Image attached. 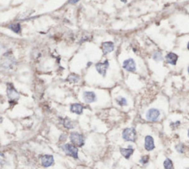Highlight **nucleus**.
Returning <instances> with one entry per match:
<instances>
[{
	"label": "nucleus",
	"instance_id": "22",
	"mask_svg": "<svg viewBox=\"0 0 189 169\" xmlns=\"http://www.w3.org/2000/svg\"><path fill=\"white\" fill-rule=\"evenodd\" d=\"M149 156H148V155H145V156L141 157L139 162H140V163H141V164L145 165V164H147V163L149 162Z\"/></svg>",
	"mask_w": 189,
	"mask_h": 169
},
{
	"label": "nucleus",
	"instance_id": "23",
	"mask_svg": "<svg viewBox=\"0 0 189 169\" xmlns=\"http://www.w3.org/2000/svg\"><path fill=\"white\" fill-rule=\"evenodd\" d=\"M175 149L177 151V152L182 154L184 152V145L183 144H178L175 146Z\"/></svg>",
	"mask_w": 189,
	"mask_h": 169
},
{
	"label": "nucleus",
	"instance_id": "29",
	"mask_svg": "<svg viewBox=\"0 0 189 169\" xmlns=\"http://www.w3.org/2000/svg\"><path fill=\"white\" fill-rule=\"evenodd\" d=\"M188 138H189V128H188Z\"/></svg>",
	"mask_w": 189,
	"mask_h": 169
},
{
	"label": "nucleus",
	"instance_id": "25",
	"mask_svg": "<svg viewBox=\"0 0 189 169\" xmlns=\"http://www.w3.org/2000/svg\"><path fill=\"white\" fill-rule=\"evenodd\" d=\"M80 0H69L68 3L71 4V5H74V4H76L77 2H78Z\"/></svg>",
	"mask_w": 189,
	"mask_h": 169
},
{
	"label": "nucleus",
	"instance_id": "24",
	"mask_svg": "<svg viewBox=\"0 0 189 169\" xmlns=\"http://www.w3.org/2000/svg\"><path fill=\"white\" fill-rule=\"evenodd\" d=\"M180 125V121H177V122H175V123H171V124H170V125H171V128H177L179 126V125Z\"/></svg>",
	"mask_w": 189,
	"mask_h": 169
},
{
	"label": "nucleus",
	"instance_id": "2",
	"mask_svg": "<svg viewBox=\"0 0 189 169\" xmlns=\"http://www.w3.org/2000/svg\"><path fill=\"white\" fill-rule=\"evenodd\" d=\"M122 137L127 142H135L137 139V131L134 128H127L123 131Z\"/></svg>",
	"mask_w": 189,
	"mask_h": 169
},
{
	"label": "nucleus",
	"instance_id": "5",
	"mask_svg": "<svg viewBox=\"0 0 189 169\" xmlns=\"http://www.w3.org/2000/svg\"><path fill=\"white\" fill-rule=\"evenodd\" d=\"M7 96L8 97L10 102L17 101L19 99V94L12 84H7Z\"/></svg>",
	"mask_w": 189,
	"mask_h": 169
},
{
	"label": "nucleus",
	"instance_id": "15",
	"mask_svg": "<svg viewBox=\"0 0 189 169\" xmlns=\"http://www.w3.org/2000/svg\"><path fill=\"white\" fill-rule=\"evenodd\" d=\"M8 28L16 33H20L21 31V25L19 23H13V24L9 25Z\"/></svg>",
	"mask_w": 189,
	"mask_h": 169
},
{
	"label": "nucleus",
	"instance_id": "20",
	"mask_svg": "<svg viewBox=\"0 0 189 169\" xmlns=\"http://www.w3.org/2000/svg\"><path fill=\"white\" fill-rule=\"evenodd\" d=\"M152 58L155 62H161V61L163 60V54L160 51H155L154 53Z\"/></svg>",
	"mask_w": 189,
	"mask_h": 169
},
{
	"label": "nucleus",
	"instance_id": "8",
	"mask_svg": "<svg viewBox=\"0 0 189 169\" xmlns=\"http://www.w3.org/2000/svg\"><path fill=\"white\" fill-rule=\"evenodd\" d=\"M41 162L43 167L48 168L54 164V157L53 155L45 154L41 157Z\"/></svg>",
	"mask_w": 189,
	"mask_h": 169
},
{
	"label": "nucleus",
	"instance_id": "17",
	"mask_svg": "<svg viewBox=\"0 0 189 169\" xmlns=\"http://www.w3.org/2000/svg\"><path fill=\"white\" fill-rule=\"evenodd\" d=\"M13 64H14V60L11 59V57H10L9 56H7V57L6 58V60L3 62L2 66L5 68H11V67L13 65Z\"/></svg>",
	"mask_w": 189,
	"mask_h": 169
},
{
	"label": "nucleus",
	"instance_id": "18",
	"mask_svg": "<svg viewBox=\"0 0 189 169\" xmlns=\"http://www.w3.org/2000/svg\"><path fill=\"white\" fill-rule=\"evenodd\" d=\"M80 77L79 76H78L76 74H71L70 75L68 76L67 79V80L70 82H72V83H76V82H78L79 81Z\"/></svg>",
	"mask_w": 189,
	"mask_h": 169
},
{
	"label": "nucleus",
	"instance_id": "16",
	"mask_svg": "<svg viewBox=\"0 0 189 169\" xmlns=\"http://www.w3.org/2000/svg\"><path fill=\"white\" fill-rule=\"evenodd\" d=\"M63 125L64 128L67 129H72L74 128V124L72 121H71L69 118H65V119H62Z\"/></svg>",
	"mask_w": 189,
	"mask_h": 169
},
{
	"label": "nucleus",
	"instance_id": "7",
	"mask_svg": "<svg viewBox=\"0 0 189 169\" xmlns=\"http://www.w3.org/2000/svg\"><path fill=\"white\" fill-rule=\"evenodd\" d=\"M123 68L128 72H135L137 69L135 61L132 58L124 60L123 62Z\"/></svg>",
	"mask_w": 189,
	"mask_h": 169
},
{
	"label": "nucleus",
	"instance_id": "6",
	"mask_svg": "<svg viewBox=\"0 0 189 169\" xmlns=\"http://www.w3.org/2000/svg\"><path fill=\"white\" fill-rule=\"evenodd\" d=\"M109 67V62L108 60H105L103 62H98L95 64L96 70L102 76H106V72Z\"/></svg>",
	"mask_w": 189,
	"mask_h": 169
},
{
	"label": "nucleus",
	"instance_id": "21",
	"mask_svg": "<svg viewBox=\"0 0 189 169\" xmlns=\"http://www.w3.org/2000/svg\"><path fill=\"white\" fill-rule=\"evenodd\" d=\"M163 166L165 169H174V166H173V162L171 159L166 158L163 162Z\"/></svg>",
	"mask_w": 189,
	"mask_h": 169
},
{
	"label": "nucleus",
	"instance_id": "30",
	"mask_svg": "<svg viewBox=\"0 0 189 169\" xmlns=\"http://www.w3.org/2000/svg\"><path fill=\"white\" fill-rule=\"evenodd\" d=\"M188 73L189 74V66H188Z\"/></svg>",
	"mask_w": 189,
	"mask_h": 169
},
{
	"label": "nucleus",
	"instance_id": "4",
	"mask_svg": "<svg viewBox=\"0 0 189 169\" xmlns=\"http://www.w3.org/2000/svg\"><path fill=\"white\" fill-rule=\"evenodd\" d=\"M159 116H160V111L157 109H150L148 110V111L145 113V119L148 121L151 122H157L159 119Z\"/></svg>",
	"mask_w": 189,
	"mask_h": 169
},
{
	"label": "nucleus",
	"instance_id": "10",
	"mask_svg": "<svg viewBox=\"0 0 189 169\" xmlns=\"http://www.w3.org/2000/svg\"><path fill=\"white\" fill-rule=\"evenodd\" d=\"M144 148L147 151H151L155 148L154 140L153 137L150 135H147L145 137Z\"/></svg>",
	"mask_w": 189,
	"mask_h": 169
},
{
	"label": "nucleus",
	"instance_id": "9",
	"mask_svg": "<svg viewBox=\"0 0 189 169\" xmlns=\"http://www.w3.org/2000/svg\"><path fill=\"white\" fill-rule=\"evenodd\" d=\"M83 99L86 103H92L97 100L96 94L93 91H84L83 93Z\"/></svg>",
	"mask_w": 189,
	"mask_h": 169
},
{
	"label": "nucleus",
	"instance_id": "27",
	"mask_svg": "<svg viewBox=\"0 0 189 169\" xmlns=\"http://www.w3.org/2000/svg\"><path fill=\"white\" fill-rule=\"evenodd\" d=\"M187 48H188V50H189V42H188V44H187Z\"/></svg>",
	"mask_w": 189,
	"mask_h": 169
},
{
	"label": "nucleus",
	"instance_id": "19",
	"mask_svg": "<svg viewBox=\"0 0 189 169\" xmlns=\"http://www.w3.org/2000/svg\"><path fill=\"white\" fill-rule=\"evenodd\" d=\"M115 101L118 105L122 106V107H123V106H127L128 105V102H127V99L123 97H117L115 99Z\"/></svg>",
	"mask_w": 189,
	"mask_h": 169
},
{
	"label": "nucleus",
	"instance_id": "12",
	"mask_svg": "<svg viewBox=\"0 0 189 169\" xmlns=\"http://www.w3.org/2000/svg\"><path fill=\"white\" fill-rule=\"evenodd\" d=\"M178 58V55L173 52L168 53V54H167L166 56H165V60H166L167 63L172 65H176Z\"/></svg>",
	"mask_w": 189,
	"mask_h": 169
},
{
	"label": "nucleus",
	"instance_id": "14",
	"mask_svg": "<svg viewBox=\"0 0 189 169\" xmlns=\"http://www.w3.org/2000/svg\"><path fill=\"white\" fill-rule=\"evenodd\" d=\"M120 152L122 154L124 158H126L127 160H129L130 157L134 153V149L132 146H129V148H120Z\"/></svg>",
	"mask_w": 189,
	"mask_h": 169
},
{
	"label": "nucleus",
	"instance_id": "13",
	"mask_svg": "<svg viewBox=\"0 0 189 169\" xmlns=\"http://www.w3.org/2000/svg\"><path fill=\"white\" fill-rule=\"evenodd\" d=\"M84 106H83L80 103H74L70 105V111L72 113H76V114L80 115L83 113V111H84Z\"/></svg>",
	"mask_w": 189,
	"mask_h": 169
},
{
	"label": "nucleus",
	"instance_id": "31",
	"mask_svg": "<svg viewBox=\"0 0 189 169\" xmlns=\"http://www.w3.org/2000/svg\"><path fill=\"white\" fill-rule=\"evenodd\" d=\"M188 169H189V168H188Z\"/></svg>",
	"mask_w": 189,
	"mask_h": 169
},
{
	"label": "nucleus",
	"instance_id": "11",
	"mask_svg": "<svg viewBox=\"0 0 189 169\" xmlns=\"http://www.w3.org/2000/svg\"><path fill=\"white\" fill-rule=\"evenodd\" d=\"M102 47V51H103V53L104 55H106L109 53L112 52L115 49V45L112 42H110V41H108V42H104L102 43L101 45Z\"/></svg>",
	"mask_w": 189,
	"mask_h": 169
},
{
	"label": "nucleus",
	"instance_id": "3",
	"mask_svg": "<svg viewBox=\"0 0 189 169\" xmlns=\"http://www.w3.org/2000/svg\"><path fill=\"white\" fill-rule=\"evenodd\" d=\"M70 139L72 144L76 147H82L85 143L84 135L78 132H72L70 135Z\"/></svg>",
	"mask_w": 189,
	"mask_h": 169
},
{
	"label": "nucleus",
	"instance_id": "26",
	"mask_svg": "<svg viewBox=\"0 0 189 169\" xmlns=\"http://www.w3.org/2000/svg\"><path fill=\"white\" fill-rule=\"evenodd\" d=\"M3 122V117H2V116H0V124Z\"/></svg>",
	"mask_w": 189,
	"mask_h": 169
},
{
	"label": "nucleus",
	"instance_id": "28",
	"mask_svg": "<svg viewBox=\"0 0 189 169\" xmlns=\"http://www.w3.org/2000/svg\"><path fill=\"white\" fill-rule=\"evenodd\" d=\"M121 2H124V3H126V2H127V0H121Z\"/></svg>",
	"mask_w": 189,
	"mask_h": 169
},
{
	"label": "nucleus",
	"instance_id": "1",
	"mask_svg": "<svg viewBox=\"0 0 189 169\" xmlns=\"http://www.w3.org/2000/svg\"><path fill=\"white\" fill-rule=\"evenodd\" d=\"M62 149L67 156L75 159H78V148L76 145L70 144V143H67V144L62 145Z\"/></svg>",
	"mask_w": 189,
	"mask_h": 169
}]
</instances>
